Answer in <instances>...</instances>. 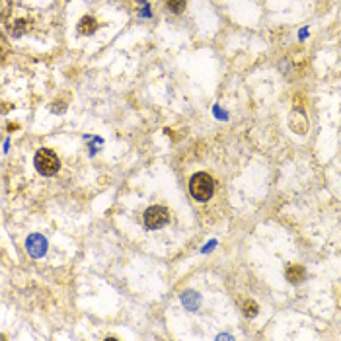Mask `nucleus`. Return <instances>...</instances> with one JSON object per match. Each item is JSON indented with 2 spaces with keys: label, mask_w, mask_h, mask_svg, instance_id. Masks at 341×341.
<instances>
[{
  "label": "nucleus",
  "mask_w": 341,
  "mask_h": 341,
  "mask_svg": "<svg viewBox=\"0 0 341 341\" xmlns=\"http://www.w3.org/2000/svg\"><path fill=\"white\" fill-rule=\"evenodd\" d=\"M189 191L193 195V199L197 201H209L214 193V182L213 177L209 174H205V172H199V174H195L191 179H189Z\"/></svg>",
  "instance_id": "nucleus-1"
},
{
  "label": "nucleus",
  "mask_w": 341,
  "mask_h": 341,
  "mask_svg": "<svg viewBox=\"0 0 341 341\" xmlns=\"http://www.w3.org/2000/svg\"><path fill=\"white\" fill-rule=\"evenodd\" d=\"M35 168L41 175H55L61 170V160L51 148H39L35 154Z\"/></svg>",
  "instance_id": "nucleus-2"
},
{
  "label": "nucleus",
  "mask_w": 341,
  "mask_h": 341,
  "mask_svg": "<svg viewBox=\"0 0 341 341\" xmlns=\"http://www.w3.org/2000/svg\"><path fill=\"white\" fill-rule=\"evenodd\" d=\"M170 220V211L162 207V205H152V207H148L145 213V224L146 228H150V230H158V228H162L166 226Z\"/></svg>",
  "instance_id": "nucleus-3"
},
{
  "label": "nucleus",
  "mask_w": 341,
  "mask_h": 341,
  "mask_svg": "<svg viewBox=\"0 0 341 341\" xmlns=\"http://www.w3.org/2000/svg\"><path fill=\"white\" fill-rule=\"evenodd\" d=\"M26 250H28V253L31 257L39 259L47 252V240L41 234H31L28 240H26Z\"/></svg>",
  "instance_id": "nucleus-4"
},
{
  "label": "nucleus",
  "mask_w": 341,
  "mask_h": 341,
  "mask_svg": "<svg viewBox=\"0 0 341 341\" xmlns=\"http://www.w3.org/2000/svg\"><path fill=\"white\" fill-rule=\"evenodd\" d=\"M285 279L292 283V285H298V283L306 279V269L302 265H298V263H289L287 269H285Z\"/></svg>",
  "instance_id": "nucleus-5"
},
{
  "label": "nucleus",
  "mask_w": 341,
  "mask_h": 341,
  "mask_svg": "<svg viewBox=\"0 0 341 341\" xmlns=\"http://www.w3.org/2000/svg\"><path fill=\"white\" fill-rule=\"evenodd\" d=\"M306 125H308V121H306L304 111H302L300 107H296L291 117V129L294 133H298V135H304L306 133Z\"/></svg>",
  "instance_id": "nucleus-6"
},
{
  "label": "nucleus",
  "mask_w": 341,
  "mask_h": 341,
  "mask_svg": "<svg viewBox=\"0 0 341 341\" xmlns=\"http://www.w3.org/2000/svg\"><path fill=\"white\" fill-rule=\"evenodd\" d=\"M182 302H184V306L189 312H195L199 308V304H201V296L195 291H185L182 292Z\"/></svg>",
  "instance_id": "nucleus-7"
},
{
  "label": "nucleus",
  "mask_w": 341,
  "mask_h": 341,
  "mask_svg": "<svg viewBox=\"0 0 341 341\" xmlns=\"http://www.w3.org/2000/svg\"><path fill=\"white\" fill-rule=\"evenodd\" d=\"M97 28V22L92 16H84V18L80 19V24H78V31L82 33V35H92Z\"/></svg>",
  "instance_id": "nucleus-8"
},
{
  "label": "nucleus",
  "mask_w": 341,
  "mask_h": 341,
  "mask_svg": "<svg viewBox=\"0 0 341 341\" xmlns=\"http://www.w3.org/2000/svg\"><path fill=\"white\" fill-rule=\"evenodd\" d=\"M244 310V316H248V318H255L257 316V312H259V306H257V302L253 300H246L242 306Z\"/></svg>",
  "instance_id": "nucleus-9"
},
{
  "label": "nucleus",
  "mask_w": 341,
  "mask_h": 341,
  "mask_svg": "<svg viewBox=\"0 0 341 341\" xmlns=\"http://www.w3.org/2000/svg\"><path fill=\"white\" fill-rule=\"evenodd\" d=\"M166 6L172 12H175V14H179L185 8V0H166Z\"/></svg>",
  "instance_id": "nucleus-10"
}]
</instances>
